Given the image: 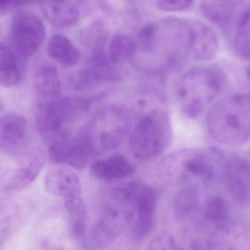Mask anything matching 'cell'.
<instances>
[{"mask_svg": "<svg viewBox=\"0 0 250 250\" xmlns=\"http://www.w3.org/2000/svg\"><path fill=\"white\" fill-rule=\"evenodd\" d=\"M166 45L175 63L187 60L208 61L215 57L219 41L215 32L201 21L191 18L163 22Z\"/></svg>", "mask_w": 250, "mask_h": 250, "instance_id": "cell-2", "label": "cell"}, {"mask_svg": "<svg viewBox=\"0 0 250 250\" xmlns=\"http://www.w3.org/2000/svg\"><path fill=\"white\" fill-rule=\"evenodd\" d=\"M21 69L16 51L0 44V85L11 88L21 79Z\"/></svg>", "mask_w": 250, "mask_h": 250, "instance_id": "cell-22", "label": "cell"}, {"mask_svg": "<svg viewBox=\"0 0 250 250\" xmlns=\"http://www.w3.org/2000/svg\"><path fill=\"white\" fill-rule=\"evenodd\" d=\"M88 108L87 101L76 97L37 102L35 120L38 130L47 142L71 132L70 127L86 114Z\"/></svg>", "mask_w": 250, "mask_h": 250, "instance_id": "cell-8", "label": "cell"}, {"mask_svg": "<svg viewBox=\"0 0 250 250\" xmlns=\"http://www.w3.org/2000/svg\"><path fill=\"white\" fill-rule=\"evenodd\" d=\"M26 119L17 113L0 117V150L10 156H21L27 139Z\"/></svg>", "mask_w": 250, "mask_h": 250, "instance_id": "cell-12", "label": "cell"}, {"mask_svg": "<svg viewBox=\"0 0 250 250\" xmlns=\"http://www.w3.org/2000/svg\"><path fill=\"white\" fill-rule=\"evenodd\" d=\"M146 250H187L176 242L173 235L167 231H162L153 238Z\"/></svg>", "mask_w": 250, "mask_h": 250, "instance_id": "cell-26", "label": "cell"}, {"mask_svg": "<svg viewBox=\"0 0 250 250\" xmlns=\"http://www.w3.org/2000/svg\"><path fill=\"white\" fill-rule=\"evenodd\" d=\"M220 167L232 198L239 204L250 201V160L223 152Z\"/></svg>", "mask_w": 250, "mask_h": 250, "instance_id": "cell-11", "label": "cell"}, {"mask_svg": "<svg viewBox=\"0 0 250 250\" xmlns=\"http://www.w3.org/2000/svg\"><path fill=\"white\" fill-rule=\"evenodd\" d=\"M225 83L223 71L215 66H197L188 70L178 88V99L183 114L190 119L199 117L220 95Z\"/></svg>", "mask_w": 250, "mask_h": 250, "instance_id": "cell-4", "label": "cell"}, {"mask_svg": "<svg viewBox=\"0 0 250 250\" xmlns=\"http://www.w3.org/2000/svg\"><path fill=\"white\" fill-rule=\"evenodd\" d=\"M137 50L135 39L125 33L114 35L108 46V54L110 60L116 66L128 63Z\"/></svg>", "mask_w": 250, "mask_h": 250, "instance_id": "cell-23", "label": "cell"}, {"mask_svg": "<svg viewBox=\"0 0 250 250\" xmlns=\"http://www.w3.org/2000/svg\"><path fill=\"white\" fill-rule=\"evenodd\" d=\"M156 204L155 192L149 185L132 181L113 189L107 205L128 226L132 239L140 242L152 230Z\"/></svg>", "mask_w": 250, "mask_h": 250, "instance_id": "cell-1", "label": "cell"}, {"mask_svg": "<svg viewBox=\"0 0 250 250\" xmlns=\"http://www.w3.org/2000/svg\"><path fill=\"white\" fill-rule=\"evenodd\" d=\"M194 3V1L184 0H159L156 1V5L162 11H183L190 9Z\"/></svg>", "mask_w": 250, "mask_h": 250, "instance_id": "cell-27", "label": "cell"}, {"mask_svg": "<svg viewBox=\"0 0 250 250\" xmlns=\"http://www.w3.org/2000/svg\"><path fill=\"white\" fill-rule=\"evenodd\" d=\"M171 136V123L167 113L160 110H151L134 126L129 137V148L138 159H151L165 151Z\"/></svg>", "mask_w": 250, "mask_h": 250, "instance_id": "cell-7", "label": "cell"}, {"mask_svg": "<svg viewBox=\"0 0 250 250\" xmlns=\"http://www.w3.org/2000/svg\"><path fill=\"white\" fill-rule=\"evenodd\" d=\"M45 164V155L39 148H32L19 157L17 167L0 179V194L16 195L33 183Z\"/></svg>", "mask_w": 250, "mask_h": 250, "instance_id": "cell-10", "label": "cell"}, {"mask_svg": "<svg viewBox=\"0 0 250 250\" xmlns=\"http://www.w3.org/2000/svg\"><path fill=\"white\" fill-rule=\"evenodd\" d=\"M133 164L121 154L95 161L91 166L94 177L103 182H114L130 177L135 173Z\"/></svg>", "mask_w": 250, "mask_h": 250, "instance_id": "cell-17", "label": "cell"}, {"mask_svg": "<svg viewBox=\"0 0 250 250\" xmlns=\"http://www.w3.org/2000/svg\"><path fill=\"white\" fill-rule=\"evenodd\" d=\"M233 49L241 58L250 60V2L242 7L233 30Z\"/></svg>", "mask_w": 250, "mask_h": 250, "instance_id": "cell-21", "label": "cell"}, {"mask_svg": "<svg viewBox=\"0 0 250 250\" xmlns=\"http://www.w3.org/2000/svg\"><path fill=\"white\" fill-rule=\"evenodd\" d=\"M68 217L69 231L74 240L83 242L87 234L88 214L83 198L64 201Z\"/></svg>", "mask_w": 250, "mask_h": 250, "instance_id": "cell-20", "label": "cell"}, {"mask_svg": "<svg viewBox=\"0 0 250 250\" xmlns=\"http://www.w3.org/2000/svg\"><path fill=\"white\" fill-rule=\"evenodd\" d=\"M129 116L125 109L109 106L98 111L79 132L94 157L117 149L129 129Z\"/></svg>", "mask_w": 250, "mask_h": 250, "instance_id": "cell-6", "label": "cell"}, {"mask_svg": "<svg viewBox=\"0 0 250 250\" xmlns=\"http://www.w3.org/2000/svg\"><path fill=\"white\" fill-rule=\"evenodd\" d=\"M31 2L19 1H0V15L9 14L13 12L20 11Z\"/></svg>", "mask_w": 250, "mask_h": 250, "instance_id": "cell-28", "label": "cell"}, {"mask_svg": "<svg viewBox=\"0 0 250 250\" xmlns=\"http://www.w3.org/2000/svg\"><path fill=\"white\" fill-rule=\"evenodd\" d=\"M45 25L39 16L21 10L13 16L10 23V40L13 49L22 57H28L39 50L45 40Z\"/></svg>", "mask_w": 250, "mask_h": 250, "instance_id": "cell-9", "label": "cell"}, {"mask_svg": "<svg viewBox=\"0 0 250 250\" xmlns=\"http://www.w3.org/2000/svg\"><path fill=\"white\" fill-rule=\"evenodd\" d=\"M223 151L219 148H188L169 154L160 164L163 176L170 180L194 178L206 184L211 183L215 176Z\"/></svg>", "mask_w": 250, "mask_h": 250, "instance_id": "cell-5", "label": "cell"}, {"mask_svg": "<svg viewBox=\"0 0 250 250\" xmlns=\"http://www.w3.org/2000/svg\"><path fill=\"white\" fill-rule=\"evenodd\" d=\"M204 216L206 220L213 223L219 230L226 231L230 227L229 205L223 197H211L207 201Z\"/></svg>", "mask_w": 250, "mask_h": 250, "instance_id": "cell-24", "label": "cell"}, {"mask_svg": "<svg viewBox=\"0 0 250 250\" xmlns=\"http://www.w3.org/2000/svg\"><path fill=\"white\" fill-rule=\"evenodd\" d=\"M207 131L220 145L239 147L250 139V95L234 94L214 103L207 114Z\"/></svg>", "mask_w": 250, "mask_h": 250, "instance_id": "cell-3", "label": "cell"}, {"mask_svg": "<svg viewBox=\"0 0 250 250\" xmlns=\"http://www.w3.org/2000/svg\"><path fill=\"white\" fill-rule=\"evenodd\" d=\"M198 204V192L194 186L184 188L176 195L174 200L175 212L179 218L185 217L192 214Z\"/></svg>", "mask_w": 250, "mask_h": 250, "instance_id": "cell-25", "label": "cell"}, {"mask_svg": "<svg viewBox=\"0 0 250 250\" xmlns=\"http://www.w3.org/2000/svg\"><path fill=\"white\" fill-rule=\"evenodd\" d=\"M45 190L64 201L82 198V183L79 176L70 167L60 166L51 169L44 180Z\"/></svg>", "mask_w": 250, "mask_h": 250, "instance_id": "cell-13", "label": "cell"}, {"mask_svg": "<svg viewBox=\"0 0 250 250\" xmlns=\"http://www.w3.org/2000/svg\"><path fill=\"white\" fill-rule=\"evenodd\" d=\"M121 219L105 211L101 220L92 226L83 240L87 250H104L109 248L124 227Z\"/></svg>", "mask_w": 250, "mask_h": 250, "instance_id": "cell-14", "label": "cell"}, {"mask_svg": "<svg viewBox=\"0 0 250 250\" xmlns=\"http://www.w3.org/2000/svg\"><path fill=\"white\" fill-rule=\"evenodd\" d=\"M47 51L51 58L66 67L76 66L82 57L77 46L67 36L60 33L51 37Z\"/></svg>", "mask_w": 250, "mask_h": 250, "instance_id": "cell-19", "label": "cell"}, {"mask_svg": "<svg viewBox=\"0 0 250 250\" xmlns=\"http://www.w3.org/2000/svg\"><path fill=\"white\" fill-rule=\"evenodd\" d=\"M245 2L236 1H204L200 3V10L211 23L224 33L234 28L239 13Z\"/></svg>", "mask_w": 250, "mask_h": 250, "instance_id": "cell-15", "label": "cell"}, {"mask_svg": "<svg viewBox=\"0 0 250 250\" xmlns=\"http://www.w3.org/2000/svg\"><path fill=\"white\" fill-rule=\"evenodd\" d=\"M207 250H237L231 244L220 239L219 236H214L208 240Z\"/></svg>", "mask_w": 250, "mask_h": 250, "instance_id": "cell-29", "label": "cell"}, {"mask_svg": "<svg viewBox=\"0 0 250 250\" xmlns=\"http://www.w3.org/2000/svg\"><path fill=\"white\" fill-rule=\"evenodd\" d=\"M246 74L250 82V65L248 66V68H247Z\"/></svg>", "mask_w": 250, "mask_h": 250, "instance_id": "cell-30", "label": "cell"}, {"mask_svg": "<svg viewBox=\"0 0 250 250\" xmlns=\"http://www.w3.org/2000/svg\"><path fill=\"white\" fill-rule=\"evenodd\" d=\"M34 88L37 102H48L61 96V81L58 70L52 65L45 64L36 70Z\"/></svg>", "mask_w": 250, "mask_h": 250, "instance_id": "cell-18", "label": "cell"}, {"mask_svg": "<svg viewBox=\"0 0 250 250\" xmlns=\"http://www.w3.org/2000/svg\"><path fill=\"white\" fill-rule=\"evenodd\" d=\"M81 1H43L40 8L54 27L67 28L76 24L82 16Z\"/></svg>", "mask_w": 250, "mask_h": 250, "instance_id": "cell-16", "label": "cell"}]
</instances>
